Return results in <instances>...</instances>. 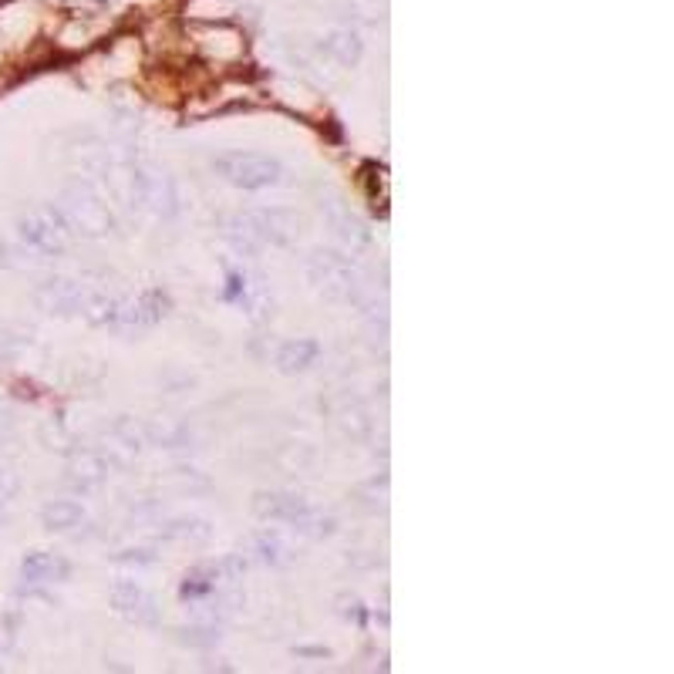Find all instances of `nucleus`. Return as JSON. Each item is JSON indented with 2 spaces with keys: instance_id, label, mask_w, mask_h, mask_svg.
Masks as SVG:
<instances>
[{
  "instance_id": "nucleus-1",
  "label": "nucleus",
  "mask_w": 674,
  "mask_h": 674,
  "mask_svg": "<svg viewBox=\"0 0 674 674\" xmlns=\"http://www.w3.org/2000/svg\"><path fill=\"white\" fill-rule=\"evenodd\" d=\"M213 169L240 189H267V186H277L280 176H284L280 162L270 156H260V152H230V156L216 159Z\"/></svg>"
},
{
  "instance_id": "nucleus-6",
  "label": "nucleus",
  "mask_w": 674,
  "mask_h": 674,
  "mask_svg": "<svg viewBox=\"0 0 674 674\" xmlns=\"http://www.w3.org/2000/svg\"><path fill=\"white\" fill-rule=\"evenodd\" d=\"M327 48L331 51H341V61H351V58H358V38L354 34H348V31H341V34H334L331 41H327Z\"/></svg>"
},
{
  "instance_id": "nucleus-3",
  "label": "nucleus",
  "mask_w": 674,
  "mask_h": 674,
  "mask_svg": "<svg viewBox=\"0 0 674 674\" xmlns=\"http://www.w3.org/2000/svg\"><path fill=\"white\" fill-rule=\"evenodd\" d=\"M317 358V344L314 341H290L284 351H280V364H284L287 371L294 368H307V364H314Z\"/></svg>"
},
{
  "instance_id": "nucleus-5",
  "label": "nucleus",
  "mask_w": 674,
  "mask_h": 674,
  "mask_svg": "<svg viewBox=\"0 0 674 674\" xmlns=\"http://www.w3.org/2000/svg\"><path fill=\"white\" fill-rule=\"evenodd\" d=\"M24 573L31 580H51L54 573H65V563L51 560V557H31L24 563Z\"/></svg>"
},
{
  "instance_id": "nucleus-2",
  "label": "nucleus",
  "mask_w": 674,
  "mask_h": 674,
  "mask_svg": "<svg viewBox=\"0 0 674 674\" xmlns=\"http://www.w3.org/2000/svg\"><path fill=\"white\" fill-rule=\"evenodd\" d=\"M243 226H247L250 236H257V240L263 243H287L290 240V216L287 213H250L240 220Z\"/></svg>"
},
{
  "instance_id": "nucleus-4",
  "label": "nucleus",
  "mask_w": 674,
  "mask_h": 674,
  "mask_svg": "<svg viewBox=\"0 0 674 674\" xmlns=\"http://www.w3.org/2000/svg\"><path fill=\"white\" fill-rule=\"evenodd\" d=\"M44 519L51 523V530H68V526H75L81 519V509L71 503H54L48 513H44Z\"/></svg>"
}]
</instances>
